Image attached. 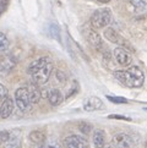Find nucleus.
I'll list each match as a JSON object with an SVG mask.
<instances>
[{
    "label": "nucleus",
    "instance_id": "f257e3e1",
    "mask_svg": "<svg viewBox=\"0 0 147 148\" xmlns=\"http://www.w3.org/2000/svg\"><path fill=\"white\" fill-rule=\"evenodd\" d=\"M114 77L123 83L124 86L130 88L141 87L145 82V75L137 66H130L128 70H118L114 72Z\"/></svg>",
    "mask_w": 147,
    "mask_h": 148
},
{
    "label": "nucleus",
    "instance_id": "f03ea898",
    "mask_svg": "<svg viewBox=\"0 0 147 148\" xmlns=\"http://www.w3.org/2000/svg\"><path fill=\"white\" fill-rule=\"evenodd\" d=\"M110 21H112V11L108 8L98 9L91 16V26L93 28L99 29L108 26Z\"/></svg>",
    "mask_w": 147,
    "mask_h": 148
},
{
    "label": "nucleus",
    "instance_id": "7ed1b4c3",
    "mask_svg": "<svg viewBox=\"0 0 147 148\" xmlns=\"http://www.w3.org/2000/svg\"><path fill=\"white\" fill-rule=\"evenodd\" d=\"M15 103H16V105L21 112H28L31 109L32 103L30 100L28 92L26 87H21L16 89V92H15Z\"/></svg>",
    "mask_w": 147,
    "mask_h": 148
},
{
    "label": "nucleus",
    "instance_id": "20e7f679",
    "mask_svg": "<svg viewBox=\"0 0 147 148\" xmlns=\"http://www.w3.org/2000/svg\"><path fill=\"white\" fill-rule=\"evenodd\" d=\"M52 71H53V64H52V61H49V62H47L42 69H39L38 71L34 72L32 75L33 82L36 84H38V86L45 84L47 82H48L50 75H52Z\"/></svg>",
    "mask_w": 147,
    "mask_h": 148
},
{
    "label": "nucleus",
    "instance_id": "39448f33",
    "mask_svg": "<svg viewBox=\"0 0 147 148\" xmlns=\"http://www.w3.org/2000/svg\"><path fill=\"white\" fill-rule=\"evenodd\" d=\"M112 143L115 148H133L136 143V141L131 135L119 134L113 138Z\"/></svg>",
    "mask_w": 147,
    "mask_h": 148
},
{
    "label": "nucleus",
    "instance_id": "423d86ee",
    "mask_svg": "<svg viewBox=\"0 0 147 148\" xmlns=\"http://www.w3.org/2000/svg\"><path fill=\"white\" fill-rule=\"evenodd\" d=\"M65 148H88V142L78 135L67 136L64 140Z\"/></svg>",
    "mask_w": 147,
    "mask_h": 148
},
{
    "label": "nucleus",
    "instance_id": "0eeeda50",
    "mask_svg": "<svg viewBox=\"0 0 147 148\" xmlns=\"http://www.w3.org/2000/svg\"><path fill=\"white\" fill-rule=\"evenodd\" d=\"M104 37L109 40V42H112V43H115V44H119V45H123V47H130L129 44V42H126L122 36H120L117 31L113 29V28H110L108 27L106 31H104Z\"/></svg>",
    "mask_w": 147,
    "mask_h": 148
},
{
    "label": "nucleus",
    "instance_id": "6e6552de",
    "mask_svg": "<svg viewBox=\"0 0 147 148\" xmlns=\"http://www.w3.org/2000/svg\"><path fill=\"white\" fill-rule=\"evenodd\" d=\"M113 54H114V58H115V60H117V62L122 66H129L131 64V61H133L131 55L124 48H122V47L114 49Z\"/></svg>",
    "mask_w": 147,
    "mask_h": 148
},
{
    "label": "nucleus",
    "instance_id": "1a4fd4ad",
    "mask_svg": "<svg viewBox=\"0 0 147 148\" xmlns=\"http://www.w3.org/2000/svg\"><path fill=\"white\" fill-rule=\"evenodd\" d=\"M14 108H15V100L6 97L1 102V104H0V118L8 119L12 114Z\"/></svg>",
    "mask_w": 147,
    "mask_h": 148
},
{
    "label": "nucleus",
    "instance_id": "9d476101",
    "mask_svg": "<svg viewBox=\"0 0 147 148\" xmlns=\"http://www.w3.org/2000/svg\"><path fill=\"white\" fill-rule=\"evenodd\" d=\"M85 37L88 40V43H90L93 48H96V49L102 48V38L94 29H91V28L86 29L85 31Z\"/></svg>",
    "mask_w": 147,
    "mask_h": 148
},
{
    "label": "nucleus",
    "instance_id": "9b49d317",
    "mask_svg": "<svg viewBox=\"0 0 147 148\" xmlns=\"http://www.w3.org/2000/svg\"><path fill=\"white\" fill-rule=\"evenodd\" d=\"M92 141H93V145L96 148H103L104 145L107 143V136H106V132L101 129H97L93 131V136H92Z\"/></svg>",
    "mask_w": 147,
    "mask_h": 148
},
{
    "label": "nucleus",
    "instance_id": "f8f14e48",
    "mask_svg": "<svg viewBox=\"0 0 147 148\" xmlns=\"http://www.w3.org/2000/svg\"><path fill=\"white\" fill-rule=\"evenodd\" d=\"M27 88V92H28V97H30V100L32 104H36L38 103L41 98H42V93H41V89L38 87V84H36L34 82L33 83H30Z\"/></svg>",
    "mask_w": 147,
    "mask_h": 148
},
{
    "label": "nucleus",
    "instance_id": "ddd939ff",
    "mask_svg": "<svg viewBox=\"0 0 147 148\" xmlns=\"http://www.w3.org/2000/svg\"><path fill=\"white\" fill-rule=\"evenodd\" d=\"M48 100L50 105H53V107H58V105H60L63 102H64V96H63V93L60 89H50L49 93H48Z\"/></svg>",
    "mask_w": 147,
    "mask_h": 148
},
{
    "label": "nucleus",
    "instance_id": "4468645a",
    "mask_svg": "<svg viewBox=\"0 0 147 148\" xmlns=\"http://www.w3.org/2000/svg\"><path fill=\"white\" fill-rule=\"evenodd\" d=\"M102 107H103L102 100L97 97H90L83 103V109H85L86 112H93V110L101 109Z\"/></svg>",
    "mask_w": 147,
    "mask_h": 148
},
{
    "label": "nucleus",
    "instance_id": "2eb2a0df",
    "mask_svg": "<svg viewBox=\"0 0 147 148\" xmlns=\"http://www.w3.org/2000/svg\"><path fill=\"white\" fill-rule=\"evenodd\" d=\"M50 60H49V58H47V56H44V58H39V59H37V60H34V61H32L30 64V66H28V69H27V72L30 73V75H33L34 72H37L39 70V69H42L43 67L47 62H49Z\"/></svg>",
    "mask_w": 147,
    "mask_h": 148
},
{
    "label": "nucleus",
    "instance_id": "dca6fc26",
    "mask_svg": "<svg viewBox=\"0 0 147 148\" xmlns=\"http://www.w3.org/2000/svg\"><path fill=\"white\" fill-rule=\"evenodd\" d=\"M4 148H22L19 132H10V138L4 143Z\"/></svg>",
    "mask_w": 147,
    "mask_h": 148
},
{
    "label": "nucleus",
    "instance_id": "f3484780",
    "mask_svg": "<svg viewBox=\"0 0 147 148\" xmlns=\"http://www.w3.org/2000/svg\"><path fill=\"white\" fill-rule=\"evenodd\" d=\"M45 134L43 131H39V130H34L30 134V140L32 142L33 145H37V146H42L45 142Z\"/></svg>",
    "mask_w": 147,
    "mask_h": 148
},
{
    "label": "nucleus",
    "instance_id": "a211bd4d",
    "mask_svg": "<svg viewBox=\"0 0 147 148\" xmlns=\"http://www.w3.org/2000/svg\"><path fill=\"white\" fill-rule=\"evenodd\" d=\"M14 66H15V62L10 58H6V59H4L0 62V70H3V71H10Z\"/></svg>",
    "mask_w": 147,
    "mask_h": 148
},
{
    "label": "nucleus",
    "instance_id": "6ab92c4d",
    "mask_svg": "<svg viewBox=\"0 0 147 148\" xmlns=\"http://www.w3.org/2000/svg\"><path fill=\"white\" fill-rule=\"evenodd\" d=\"M9 45H10V42L8 39L6 34L3 33V32H0V53L6 51L9 49Z\"/></svg>",
    "mask_w": 147,
    "mask_h": 148
},
{
    "label": "nucleus",
    "instance_id": "aec40b11",
    "mask_svg": "<svg viewBox=\"0 0 147 148\" xmlns=\"http://www.w3.org/2000/svg\"><path fill=\"white\" fill-rule=\"evenodd\" d=\"M130 3L133 4L136 9H141V10L147 9V0H130Z\"/></svg>",
    "mask_w": 147,
    "mask_h": 148
},
{
    "label": "nucleus",
    "instance_id": "412c9836",
    "mask_svg": "<svg viewBox=\"0 0 147 148\" xmlns=\"http://www.w3.org/2000/svg\"><path fill=\"white\" fill-rule=\"evenodd\" d=\"M78 129H80L83 132V134H88V132L91 131L92 126L88 124V123H86V121H81V123L78 124Z\"/></svg>",
    "mask_w": 147,
    "mask_h": 148
},
{
    "label": "nucleus",
    "instance_id": "4be33fe9",
    "mask_svg": "<svg viewBox=\"0 0 147 148\" xmlns=\"http://www.w3.org/2000/svg\"><path fill=\"white\" fill-rule=\"evenodd\" d=\"M107 98L110 100V102H113L115 104H123V103H128V100L125 98H122V97H113V96H107Z\"/></svg>",
    "mask_w": 147,
    "mask_h": 148
},
{
    "label": "nucleus",
    "instance_id": "5701e85b",
    "mask_svg": "<svg viewBox=\"0 0 147 148\" xmlns=\"http://www.w3.org/2000/svg\"><path fill=\"white\" fill-rule=\"evenodd\" d=\"M10 138V132L9 131H0V143H5Z\"/></svg>",
    "mask_w": 147,
    "mask_h": 148
},
{
    "label": "nucleus",
    "instance_id": "b1692460",
    "mask_svg": "<svg viewBox=\"0 0 147 148\" xmlns=\"http://www.w3.org/2000/svg\"><path fill=\"white\" fill-rule=\"evenodd\" d=\"M8 97V88L0 83V103Z\"/></svg>",
    "mask_w": 147,
    "mask_h": 148
},
{
    "label": "nucleus",
    "instance_id": "393cba45",
    "mask_svg": "<svg viewBox=\"0 0 147 148\" xmlns=\"http://www.w3.org/2000/svg\"><path fill=\"white\" fill-rule=\"evenodd\" d=\"M109 119H118V120H125V121H130V118H126V116L123 115H109Z\"/></svg>",
    "mask_w": 147,
    "mask_h": 148
},
{
    "label": "nucleus",
    "instance_id": "a878e982",
    "mask_svg": "<svg viewBox=\"0 0 147 148\" xmlns=\"http://www.w3.org/2000/svg\"><path fill=\"white\" fill-rule=\"evenodd\" d=\"M42 148H59V146H58L56 143H52V145H45Z\"/></svg>",
    "mask_w": 147,
    "mask_h": 148
},
{
    "label": "nucleus",
    "instance_id": "bb28decb",
    "mask_svg": "<svg viewBox=\"0 0 147 148\" xmlns=\"http://www.w3.org/2000/svg\"><path fill=\"white\" fill-rule=\"evenodd\" d=\"M4 1H3V0H0V14H1L3 12V10H4Z\"/></svg>",
    "mask_w": 147,
    "mask_h": 148
},
{
    "label": "nucleus",
    "instance_id": "cd10ccee",
    "mask_svg": "<svg viewBox=\"0 0 147 148\" xmlns=\"http://www.w3.org/2000/svg\"><path fill=\"white\" fill-rule=\"evenodd\" d=\"M103 148H115V147L113 146V143H108V145L106 143V145H104V147H103Z\"/></svg>",
    "mask_w": 147,
    "mask_h": 148
},
{
    "label": "nucleus",
    "instance_id": "c85d7f7f",
    "mask_svg": "<svg viewBox=\"0 0 147 148\" xmlns=\"http://www.w3.org/2000/svg\"><path fill=\"white\" fill-rule=\"evenodd\" d=\"M99 3H103V4H107V3H109L110 0H98Z\"/></svg>",
    "mask_w": 147,
    "mask_h": 148
},
{
    "label": "nucleus",
    "instance_id": "c756f323",
    "mask_svg": "<svg viewBox=\"0 0 147 148\" xmlns=\"http://www.w3.org/2000/svg\"><path fill=\"white\" fill-rule=\"evenodd\" d=\"M146 148H147V143H146Z\"/></svg>",
    "mask_w": 147,
    "mask_h": 148
}]
</instances>
